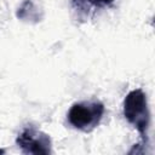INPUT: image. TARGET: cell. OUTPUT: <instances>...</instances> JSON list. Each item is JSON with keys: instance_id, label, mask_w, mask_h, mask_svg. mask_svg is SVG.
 Here are the masks:
<instances>
[{"instance_id": "1", "label": "cell", "mask_w": 155, "mask_h": 155, "mask_svg": "<svg viewBox=\"0 0 155 155\" xmlns=\"http://www.w3.org/2000/svg\"><path fill=\"white\" fill-rule=\"evenodd\" d=\"M122 113L130 125H132L139 136L143 144L149 143V127H150V110L148 98L142 88L130 91L122 103Z\"/></svg>"}, {"instance_id": "2", "label": "cell", "mask_w": 155, "mask_h": 155, "mask_svg": "<svg viewBox=\"0 0 155 155\" xmlns=\"http://www.w3.org/2000/svg\"><path fill=\"white\" fill-rule=\"evenodd\" d=\"M105 113L104 104L99 101H82L74 103L67 114L69 125L81 132H92L102 121Z\"/></svg>"}, {"instance_id": "3", "label": "cell", "mask_w": 155, "mask_h": 155, "mask_svg": "<svg viewBox=\"0 0 155 155\" xmlns=\"http://www.w3.org/2000/svg\"><path fill=\"white\" fill-rule=\"evenodd\" d=\"M16 144L24 154L48 155L52 154V140L47 133L34 125H27L16 138Z\"/></svg>"}, {"instance_id": "4", "label": "cell", "mask_w": 155, "mask_h": 155, "mask_svg": "<svg viewBox=\"0 0 155 155\" xmlns=\"http://www.w3.org/2000/svg\"><path fill=\"white\" fill-rule=\"evenodd\" d=\"M16 16L28 23H38L42 18V11L33 0H23V2L17 8Z\"/></svg>"}, {"instance_id": "5", "label": "cell", "mask_w": 155, "mask_h": 155, "mask_svg": "<svg viewBox=\"0 0 155 155\" xmlns=\"http://www.w3.org/2000/svg\"><path fill=\"white\" fill-rule=\"evenodd\" d=\"M115 0H71V7L79 17H87L93 8H103L110 6Z\"/></svg>"}]
</instances>
